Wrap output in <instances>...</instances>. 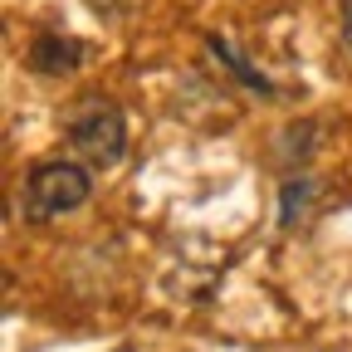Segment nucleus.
Wrapping results in <instances>:
<instances>
[{
    "label": "nucleus",
    "instance_id": "1",
    "mask_svg": "<svg viewBox=\"0 0 352 352\" xmlns=\"http://www.w3.org/2000/svg\"><path fill=\"white\" fill-rule=\"evenodd\" d=\"M69 147L88 166H118L127 152V118L113 98L103 94H83L69 108Z\"/></svg>",
    "mask_w": 352,
    "mask_h": 352
},
{
    "label": "nucleus",
    "instance_id": "5",
    "mask_svg": "<svg viewBox=\"0 0 352 352\" xmlns=\"http://www.w3.org/2000/svg\"><path fill=\"white\" fill-rule=\"evenodd\" d=\"M206 44H210V54H220V59H226V64H230V69H235V74H240V78H245L250 88H259V94H274V83H270V78H264V74H254V69H250V64H245V59H240V54L230 50V44H226V39H215V34H210Z\"/></svg>",
    "mask_w": 352,
    "mask_h": 352
},
{
    "label": "nucleus",
    "instance_id": "4",
    "mask_svg": "<svg viewBox=\"0 0 352 352\" xmlns=\"http://www.w3.org/2000/svg\"><path fill=\"white\" fill-rule=\"evenodd\" d=\"M318 176H289L284 182V191H279V226L289 230V226H298V220L308 215V206L318 201Z\"/></svg>",
    "mask_w": 352,
    "mask_h": 352
},
{
    "label": "nucleus",
    "instance_id": "6",
    "mask_svg": "<svg viewBox=\"0 0 352 352\" xmlns=\"http://www.w3.org/2000/svg\"><path fill=\"white\" fill-rule=\"evenodd\" d=\"M342 44H347V50H352V0H347V6H342Z\"/></svg>",
    "mask_w": 352,
    "mask_h": 352
},
{
    "label": "nucleus",
    "instance_id": "2",
    "mask_svg": "<svg viewBox=\"0 0 352 352\" xmlns=\"http://www.w3.org/2000/svg\"><path fill=\"white\" fill-rule=\"evenodd\" d=\"M94 196V176L78 162H39L25 182V210L30 220H50V215H69Z\"/></svg>",
    "mask_w": 352,
    "mask_h": 352
},
{
    "label": "nucleus",
    "instance_id": "3",
    "mask_svg": "<svg viewBox=\"0 0 352 352\" xmlns=\"http://www.w3.org/2000/svg\"><path fill=\"white\" fill-rule=\"evenodd\" d=\"M83 64V44L78 39H69V34H39L34 44H30V69L34 74H74Z\"/></svg>",
    "mask_w": 352,
    "mask_h": 352
},
{
    "label": "nucleus",
    "instance_id": "7",
    "mask_svg": "<svg viewBox=\"0 0 352 352\" xmlns=\"http://www.w3.org/2000/svg\"><path fill=\"white\" fill-rule=\"evenodd\" d=\"M122 352H127V347H122Z\"/></svg>",
    "mask_w": 352,
    "mask_h": 352
}]
</instances>
